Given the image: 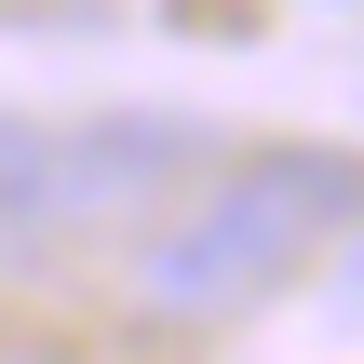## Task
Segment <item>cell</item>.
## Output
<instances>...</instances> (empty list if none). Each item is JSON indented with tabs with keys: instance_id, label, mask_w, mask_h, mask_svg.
<instances>
[{
	"instance_id": "cell-1",
	"label": "cell",
	"mask_w": 364,
	"mask_h": 364,
	"mask_svg": "<svg viewBox=\"0 0 364 364\" xmlns=\"http://www.w3.org/2000/svg\"><path fill=\"white\" fill-rule=\"evenodd\" d=\"M364 216V162L351 149H230L203 189H176V216L135 257V311L149 324H230L270 284L311 270L324 230Z\"/></svg>"
},
{
	"instance_id": "cell-2",
	"label": "cell",
	"mask_w": 364,
	"mask_h": 364,
	"mask_svg": "<svg viewBox=\"0 0 364 364\" xmlns=\"http://www.w3.org/2000/svg\"><path fill=\"white\" fill-rule=\"evenodd\" d=\"M189 122L162 108H95V122H14L0 108V270L108 230V216H176L162 189L189 176Z\"/></svg>"
},
{
	"instance_id": "cell-3",
	"label": "cell",
	"mask_w": 364,
	"mask_h": 364,
	"mask_svg": "<svg viewBox=\"0 0 364 364\" xmlns=\"http://www.w3.org/2000/svg\"><path fill=\"white\" fill-rule=\"evenodd\" d=\"M338 324L364 338V230H351V257H338Z\"/></svg>"
}]
</instances>
